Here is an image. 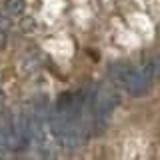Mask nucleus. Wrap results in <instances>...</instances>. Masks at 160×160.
<instances>
[{
    "label": "nucleus",
    "instance_id": "3",
    "mask_svg": "<svg viewBox=\"0 0 160 160\" xmlns=\"http://www.w3.org/2000/svg\"><path fill=\"white\" fill-rule=\"evenodd\" d=\"M6 6H8V10L12 14H20L24 10V2H22V0H8Z\"/></svg>",
    "mask_w": 160,
    "mask_h": 160
},
{
    "label": "nucleus",
    "instance_id": "2",
    "mask_svg": "<svg viewBox=\"0 0 160 160\" xmlns=\"http://www.w3.org/2000/svg\"><path fill=\"white\" fill-rule=\"evenodd\" d=\"M116 106H118V94L110 86L96 88L88 98V110H90V114H92V118H94L96 124L106 122V118L114 112Z\"/></svg>",
    "mask_w": 160,
    "mask_h": 160
},
{
    "label": "nucleus",
    "instance_id": "1",
    "mask_svg": "<svg viewBox=\"0 0 160 160\" xmlns=\"http://www.w3.org/2000/svg\"><path fill=\"white\" fill-rule=\"evenodd\" d=\"M112 76L130 96L146 94L156 78V64L146 62L142 66H126V64H112Z\"/></svg>",
    "mask_w": 160,
    "mask_h": 160
}]
</instances>
